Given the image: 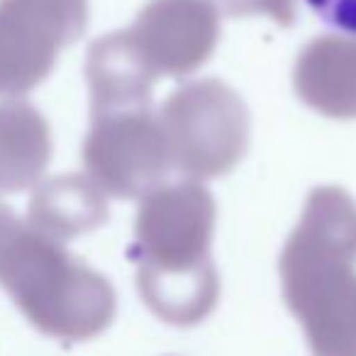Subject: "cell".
Segmentation results:
<instances>
[{
	"instance_id": "cell-3",
	"label": "cell",
	"mask_w": 356,
	"mask_h": 356,
	"mask_svg": "<svg viewBox=\"0 0 356 356\" xmlns=\"http://www.w3.org/2000/svg\"><path fill=\"white\" fill-rule=\"evenodd\" d=\"M0 286L42 334L54 339H93L108 330L118 307L103 273L20 220L0 239Z\"/></svg>"
},
{
	"instance_id": "cell-13",
	"label": "cell",
	"mask_w": 356,
	"mask_h": 356,
	"mask_svg": "<svg viewBox=\"0 0 356 356\" xmlns=\"http://www.w3.org/2000/svg\"><path fill=\"white\" fill-rule=\"evenodd\" d=\"M305 6L339 37L356 40V0H305Z\"/></svg>"
},
{
	"instance_id": "cell-10",
	"label": "cell",
	"mask_w": 356,
	"mask_h": 356,
	"mask_svg": "<svg viewBox=\"0 0 356 356\" xmlns=\"http://www.w3.org/2000/svg\"><path fill=\"white\" fill-rule=\"evenodd\" d=\"M27 213V227L64 244L108 220V198L88 176L66 173L35 191Z\"/></svg>"
},
{
	"instance_id": "cell-1",
	"label": "cell",
	"mask_w": 356,
	"mask_h": 356,
	"mask_svg": "<svg viewBox=\"0 0 356 356\" xmlns=\"http://www.w3.org/2000/svg\"><path fill=\"white\" fill-rule=\"evenodd\" d=\"M213 232L215 200L198 181L163 184L139 203L127 257L142 300L168 325L193 327L218 305Z\"/></svg>"
},
{
	"instance_id": "cell-4",
	"label": "cell",
	"mask_w": 356,
	"mask_h": 356,
	"mask_svg": "<svg viewBox=\"0 0 356 356\" xmlns=\"http://www.w3.org/2000/svg\"><path fill=\"white\" fill-rule=\"evenodd\" d=\"M171 168L188 181L229 173L249 147V113L229 86L215 79L186 83L159 113Z\"/></svg>"
},
{
	"instance_id": "cell-2",
	"label": "cell",
	"mask_w": 356,
	"mask_h": 356,
	"mask_svg": "<svg viewBox=\"0 0 356 356\" xmlns=\"http://www.w3.org/2000/svg\"><path fill=\"white\" fill-rule=\"evenodd\" d=\"M278 271L315 356H356V200L344 188L307 195Z\"/></svg>"
},
{
	"instance_id": "cell-6",
	"label": "cell",
	"mask_w": 356,
	"mask_h": 356,
	"mask_svg": "<svg viewBox=\"0 0 356 356\" xmlns=\"http://www.w3.org/2000/svg\"><path fill=\"white\" fill-rule=\"evenodd\" d=\"M88 25V0H0V95L30 93Z\"/></svg>"
},
{
	"instance_id": "cell-11",
	"label": "cell",
	"mask_w": 356,
	"mask_h": 356,
	"mask_svg": "<svg viewBox=\"0 0 356 356\" xmlns=\"http://www.w3.org/2000/svg\"><path fill=\"white\" fill-rule=\"evenodd\" d=\"M51 161V129L25 100L0 103V195L37 186Z\"/></svg>"
},
{
	"instance_id": "cell-9",
	"label": "cell",
	"mask_w": 356,
	"mask_h": 356,
	"mask_svg": "<svg viewBox=\"0 0 356 356\" xmlns=\"http://www.w3.org/2000/svg\"><path fill=\"white\" fill-rule=\"evenodd\" d=\"M293 83L305 105L334 120L356 118V40L317 37L300 51Z\"/></svg>"
},
{
	"instance_id": "cell-7",
	"label": "cell",
	"mask_w": 356,
	"mask_h": 356,
	"mask_svg": "<svg viewBox=\"0 0 356 356\" xmlns=\"http://www.w3.org/2000/svg\"><path fill=\"white\" fill-rule=\"evenodd\" d=\"M127 32L154 74L181 79L213 56L220 10L213 0H152Z\"/></svg>"
},
{
	"instance_id": "cell-5",
	"label": "cell",
	"mask_w": 356,
	"mask_h": 356,
	"mask_svg": "<svg viewBox=\"0 0 356 356\" xmlns=\"http://www.w3.org/2000/svg\"><path fill=\"white\" fill-rule=\"evenodd\" d=\"M83 166L90 181L115 198H144L163 186L171 156L159 113L147 105L90 115Z\"/></svg>"
},
{
	"instance_id": "cell-8",
	"label": "cell",
	"mask_w": 356,
	"mask_h": 356,
	"mask_svg": "<svg viewBox=\"0 0 356 356\" xmlns=\"http://www.w3.org/2000/svg\"><path fill=\"white\" fill-rule=\"evenodd\" d=\"M156 79L127 30L100 37L90 44L86 59L90 115L147 108Z\"/></svg>"
},
{
	"instance_id": "cell-12",
	"label": "cell",
	"mask_w": 356,
	"mask_h": 356,
	"mask_svg": "<svg viewBox=\"0 0 356 356\" xmlns=\"http://www.w3.org/2000/svg\"><path fill=\"white\" fill-rule=\"evenodd\" d=\"M215 6L234 17L266 15L281 27H291L296 20V0H218Z\"/></svg>"
},
{
	"instance_id": "cell-14",
	"label": "cell",
	"mask_w": 356,
	"mask_h": 356,
	"mask_svg": "<svg viewBox=\"0 0 356 356\" xmlns=\"http://www.w3.org/2000/svg\"><path fill=\"white\" fill-rule=\"evenodd\" d=\"M15 220H17V218L13 215V210L8 208V205L0 203V239L6 237V232L13 227V225H15Z\"/></svg>"
}]
</instances>
